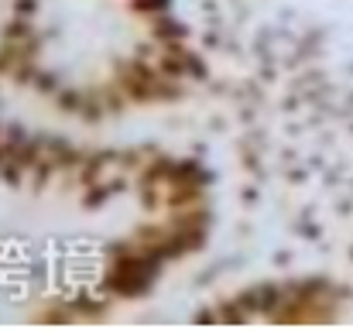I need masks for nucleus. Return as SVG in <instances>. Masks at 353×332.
<instances>
[{
	"label": "nucleus",
	"instance_id": "nucleus-1",
	"mask_svg": "<svg viewBox=\"0 0 353 332\" xmlns=\"http://www.w3.org/2000/svg\"><path fill=\"white\" fill-rule=\"evenodd\" d=\"M168 0H137V7H144V10H161Z\"/></svg>",
	"mask_w": 353,
	"mask_h": 332
}]
</instances>
